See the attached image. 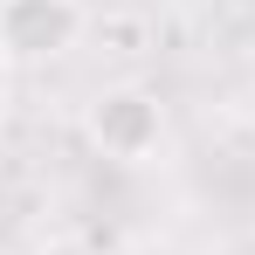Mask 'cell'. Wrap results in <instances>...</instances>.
I'll list each match as a JSON object with an SVG mask.
<instances>
[{"label": "cell", "instance_id": "6da1fadb", "mask_svg": "<svg viewBox=\"0 0 255 255\" xmlns=\"http://www.w3.org/2000/svg\"><path fill=\"white\" fill-rule=\"evenodd\" d=\"M90 138H97L104 159L145 166L159 152V138H166V111H159V97L145 83H111V90H97V104H90Z\"/></svg>", "mask_w": 255, "mask_h": 255}, {"label": "cell", "instance_id": "7a4b0ae2", "mask_svg": "<svg viewBox=\"0 0 255 255\" xmlns=\"http://www.w3.org/2000/svg\"><path fill=\"white\" fill-rule=\"evenodd\" d=\"M83 35L76 0H0V62H55Z\"/></svg>", "mask_w": 255, "mask_h": 255}, {"label": "cell", "instance_id": "3957f363", "mask_svg": "<svg viewBox=\"0 0 255 255\" xmlns=\"http://www.w3.org/2000/svg\"><path fill=\"white\" fill-rule=\"evenodd\" d=\"M0 104H7V69H0Z\"/></svg>", "mask_w": 255, "mask_h": 255}]
</instances>
